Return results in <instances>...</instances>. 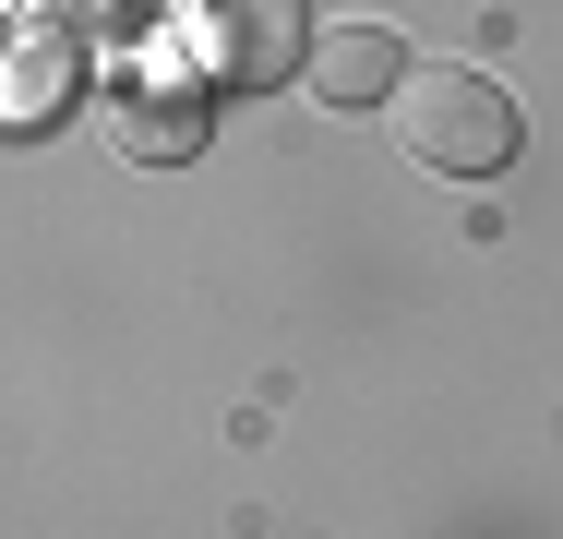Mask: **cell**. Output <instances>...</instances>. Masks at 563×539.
<instances>
[{
	"mask_svg": "<svg viewBox=\"0 0 563 539\" xmlns=\"http://www.w3.org/2000/svg\"><path fill=\"white\" fill-rule=\"evenodd\" d=\"M396 144L432 180H492L516 156V97L467 61H420V73H396Z\"/></svg>",
	"mask_w": 563,
	"mask_h": 539,
	"instance_id": "obj_1",
	"label": "cell"
},
{
	"mask_svg": "<svg viewBox=\"0 0 563 539\" xmlns=\"http://www.w3.org/2000/svg\"><path fill=\"white\" fill-rule=\"evenodd\" d=\"M180 61H192L205 85H228V97H264L276 73L312 61V24H300V0H192Z\"/></svg>",
	"mask_w": 563,
	"mask_h": 539,
	"instance_id": "obj_2",
	"label": "cell"
},
{
	"mask_svg": "<svg viewBox=\"0 0 563 539\" xmlns=\"http://www.w3.org/2000/svg\"><path fill=\"white\" fill-rule=\"evenodd\" d=\"M73 97H85V36H73L60 12L12 24V36H0V132H48Z\"/></svg>",
	"mask_w": 563,
	"mask_h": 539,
	"instance_id": "obj_3",
	"label": "cell"
},
{
	"mask_svg": "<svg viewBox=\"0 0 563 539\" xmlns=\"http://www.w3.org/2000/svg\"><path fill=\"white\" fill-rule=\"evenodd\" d=\"M300 73H312V97H324V108H372V97H396L408 36L360 12V24H324V36H312V61H300Z\"/></svg>",
	"mask_w": 563,
	"mask_h": 539,
	"instance_id": "obj_4",
	"label": "cell"
},
{
	"mask_svg": "<svg viewBox=\"0 0 563 539\" xmlns=\"http://www.w3.org/2000/svg\"><path fill=\"white\" fill-rule=\"evenodd\" d=\"M109 132H120V156L180 168V156L205 144V108H192V85H180V73H132V85L109 97Z\"/></svg>",
	"mask_w": 563,
	"mask_h": 539,
	"instance_id": "obj_5",
	"label": "cell"
},
{
	"mask_svg": "<svg viewBox=\"0 0 563 539\" xmlns=\"http://www.w3.org/2000/svg\"><path fill=\"white\" fill-rule=\"evenodd\" d=\"M97 12H109V0H85V24H97Z\"/></svg>",
	"mask_w": 563,
	"mask_h": 539,
	"instance_id": "obj_6",
	"label": "cell"
}]
</instances>
